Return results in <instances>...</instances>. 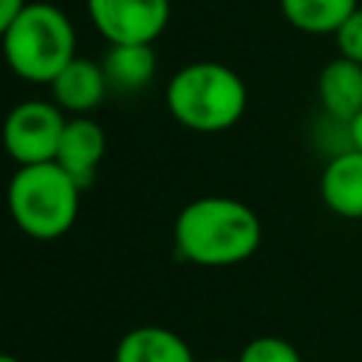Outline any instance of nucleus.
<instances>
[{"label":"nucleus","instance_id":"nucleus-4","mask_svg":"<svg viewBox=\"0 0 362 362\" xmlns=\"http://www.w3.org/2000/svg\"><path fill=\"white\" fill-rule=\"evenodd\" d=\"M79 192L82 187L57 161H45L17 167L6 204L20 232L34 240H57L79 215Z\"/></svg>","mask_w":362,"mask_h":362},{"label":"nucleus","instance_id":"nucleus-7","mask_svg":"<svg viewBox=\"0 0 362 362\" xmlns=\"http://www.w3.org/2000/svg\"><path fill=\"white\" fill-rule=\"evenodd\" d=\"M105 130L88 116H74L65 122L54 161L85 189L96 178V167L105 156Z\"/></svg>","mask_w":362,"mask_h":362},{"label":"nucleus","instance_id":"nucleus-3","mask_svg":"<svg viewBox=\"0 0 362 362\" xmlns=\"http://www.w3.org/2000/svg\"><path fill=\"white\" fill-rule=\"evenodd\" d=\"M0 42L11 74L34 85H51L76 57L74 23L54 3H25Z\"/></svg>","mask_w":362,"mask_h":362},{"label":"nucleus","instance_id":"nucleus-13","mask_svg":"<svg viewBox=\"0 0 362 362\" xmlns=\"http://www.w3.org/2000/svg\"><path fill=\"white\" fill-rule=\"evenodd\" d=\"M356 8V0H280V11L288 25L305 34H337Z\"/></svg>","mask_w":362,"mask_h":362},{"label":"nucleus","instance_id":"nucleus-2","mask_svg":"<svg viewBox=\"0 0 362 362\" xmlns=\"http://www.w3.org/2000/svg\"><path fill=\"white\" fill-rule=\"evenodd\" d=\"M170 116L195 133H221L240 122L249 90L243 79L223 62H189L167 82Z\"/></svg>","mask_w":362,"mask_h":362},{"label":"nucleus","instance_id":"nucleus-19","mask_svg":"<svg viewBox=\"0 0 362 362\" xmlns=\"http://www.w3.org/2000/svg\"><path fill=\"white\" fill-rule=\"evenodd\" d=\"M209 362H226V359H209Z\"/></svg>","mask_w":362,"mask_h":362},{"label":"nucleus","instance_id":"nucleus-14","mask_svg":"<svg viewBox=\"0 0 362 362\" xmlns=\"http://www.w3.org/2000/svg\"><path fill=\"white\" fill-rule=\"evenodd\" d=\"M238 362H303L300 351L283 337H255L243 345Z\"/></svg>","mask_w":362,"mask_h":362},{"label":"nucleus","instance_id":"nucleus-9","mask_svg":"<svg viewBox=\"0 0 362 362\" xmlns=\"http://www.w3.org/2000/svg\"><path fill=\"white\" fill-rule=\"evenodd\" d=\"M317 99L325 116L351 124L362 110V65L334 57L317 76Z\"/></svg>","mask_w":362,"mask_h":362},{"label":"nucleus","instance_id":"nucleus-1","mask_svg":"<svg viewBox=\"0 0 362 362\" xmlns=\"http://www.w3.org/2000/svg\"><path fill=\"white\" fill-rule=\"evenodd\" d=\"M175 249L184 260L198 266H235L249 260L263 238L257 212L226 195H206L189 201L173 226Z\"/></svg>","mask_w":362,"mask_h":362},{"label":"nucleus","instance_id":"nucleus-12","mask_svg":"<svg viewBox=\"0 0 362 362\" xmlns=\"http://www.w3.org/2000/svg\"><path fill=\"white\" fill-rule=\"evenodd\" d=\"M102 71H105L107 88L119 93L144 90L156 76V51L153 45H141V42L110 45L105 51Z\"/></svg>","mask_w":362,"mask_h":362},{"label":"nucleus","instance_id":"nucleus-17","mask_svg":"<svg viewBox=\"0 0 362 362\" xmlns=\"http://www.w3.org/2000/svg\"><path fill=\"white\" fill-rule=\"evenodd\" d=\"M351 144L356 150H362V110L356 113V119L351 122Z\"/></svg>","mask_w":362,"mask_h":362},{"label":"nucleus","instance_id":"nucleus-16","mask_svg":"<svg viewBox=\"0 0 362 362\" xmlns=\"http://www.w3.org/2000/svg\"><path fill=\"white\" fill-rule=\"evenodd\" d=\"M25 3H28V0H0V40H3V34L8 31V25L17 20V14L23 11Z\"/></svg>","mask_w":362,"mask_h":362},{"label":"nucleus","instance_id":"nucleus-10","mask_svg":"<svg viewBox=\"0 0 362 362\" xmlns=\"http://www.w3.org/2000/svg\"><path fill=\"white\" fill-rule=\"evenodd\" d=\"M51 93H54V105L59 110L85 116L88 110H93L105 93H107V79L102 71V62H90L85 57H74L51 82Z\"/></svg>","mask_w":362,"mask_h":362},{"label":"nucleus","instance_id":"nucleus-6","mask_svg":"<svg viewBox=\"0 0 362 362\" xmlns=\"http://www.w3.org/2000/svg\"><path fill=\"white\" fill-rule=\"evenodd\" d=\"M85 6L110 45H153L170 23V0H85Z\"/></svg>","mask_w":362,"mask_h":362},{"label":"nucleus","instance_id":"nucleus-18","mask_svg":"<svg viewBox=\"0 0 362 362\" xmlns=\"http://www.w3.org/2000/svg\"><path fill=\"white\" fill-rule=\"evenodd\" d=\"M0 362H20L17 356H11V354H0Z\"/></svg>","mask_w":362,"mask_h":362},{"label":"nucleus","instance_id":"nucleus-5","mask_svg":"<svg viewBox=\"0 0 362 362\" xmlns=\"http://www.w3.org/2000/svg\"><path fill=\"white\" fill-rule=\"evenodd\" d=\"M65 116L54 102L28 99L8 110L3 122V147L17 167L45 164L57 158Z\"/></svg>","mask_w":362,"mask_h":362},{"label":"nucleus","instance_id":"nucleus-8","mask_svg":"<svg viewBox=\"0 0 362 362\" xmlns=\"http://www.w3.org/2000/svg\"><path fill=\"white\" fill-rule=\"evenodd\" d=\"M320 198L334 215L362 221V150L351 147L325 161L320 175Z\"/></svg>","mask_w":362,"mask_h":362},{"label":"nucleus","instance_id":"nucleus-11","mask_svg":"<svg viewBox=\"0 0 362 362\" xmlns=\"http://www.w3.org/2000/svg\"><path fill=\"white\" fill-rule=\"evenodd\" d=\"M113 362H195L184 337L161 325H141L127 331L116 351Z\"/></svg>","mask_w":362,"mask_h":362},{"label":"nucleus","instance_id":"nucleus-15","mask_svg":"<svg viewBox=\"0 0 362 362\" xmlns=\"http://www.w3.org/2000/svg\"><path fill=\"white\" fill-rule=\"evenodd\" d=\"M339 57L362 65V8H356L334 34Z\"/></svg>","mask_w":362,"mask_h":362}]
</instances>
